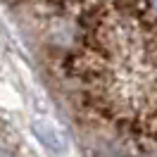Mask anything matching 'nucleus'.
<instances>
[{
    "instance_id": "1",
    "label": "nucleus",
    "mask_w": 157,
    "mask_h": 157,
    "mask_svg": "<svg viewBox=\"0 0 157 157\" xmlns=\"http://www.w3.org/2000/svg\"><path fill=\"white\" fill-rule=\"evenodd\" d=\"M31 133L36 136L40 145L45 147L48 152L52 155H62V152H67V138L62 133V128L55 124V121H50L48 117H31Z\"/></svg>"
},
{
    "instance_id": "3",
    "label": "nucleus",
    "mask_w": 157,
    "mask_h": 157,
    "mask_svg": "<svg viewBox=\"0 0 157 157\" xmlns=\"http://www.w3.org/2000/svg\"><path fill=\"white\" fill-rule=\"evenodd\" d=\"M0 157H17V152L7 145H0Z\"/></svg>"
},
{
    "instance_id": "2",
    "label": "nucleus",
    "mask_w": 157,
    "mask_h": 157,
    "mask_svg": "<svg viewBox=\"0 0 157 157\" xmlns=\"http://www.w3.org/2000/svg\"><path fill=\"white\" fill-rule=\"evenodd\" d=\"M19 95L14 93L10 83H0V105L2 107H19Z\"/></svg>"
}]
</instances>
